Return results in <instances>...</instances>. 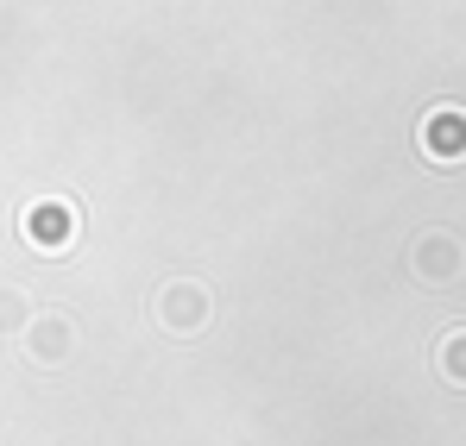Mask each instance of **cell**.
Wrapping results in <instances>:
<instances>
[{
  "label": "cell",
  "mask_w": 466,
  "mask_h": 446,
  "mask_svg": "<svg viewBox=\"0 0 466 446\" xmlns=\"http://www.w3.org/2000/svg\"><path fill=\"white\" fill-rule=\"evenodd\" d=\"M422 145H429V157H441V164L466 157V114L461 107H435L429 126H422Z\"/></svg>",
  "instance_id": "1"
},
{
  "label": "cell",
  "mask_w": 466,
  "mask_h": 446,
  "mask_svg": "<svg viewBox=\"0 0 466 446\" xmlns=\"http://www.w3.org/2000/svg\"><path fill=\"white\" fill-rule=\"evenodd\" d=\"M157 314H164L170 327H183V333H189V327H202V321H208V296H202L196 283H170L164 302H157Z\"/></svg>",
  "instance_id": "2"
},
{
  "label": "cell",
  "mask_w": 466,
  "mask_h": 446,
  "mask_svg": "<svg viewBox=\"0 0 466 446\" xmlns=\"http://www.w3.org/2000/svg\"><path fill=\"white\" fill-rule=\"evenodd\" d=\"M416 271H422V277H454V271H461V245H454L448 233H429V239L416 245Z\"/></svg>",
  "instance_id": "3"
},
{
  "label": "cell",
  "mask_w": 466,
  "mask_h": 446,
  "mask_svg": "<svg viewBox=\"0 0 466 446\" xmlns=\"http://www.w3.org/2000/svg\"><path fill=\"white\" fill-rule=\"evenodd\" d=\"M32 359L38 365H64L70 359V321H38L32 327Z\"/></svg>",
  "instance_id": "4"
},
{
  "label": "cell",
  "mask_w": 466,
  "mask_h": 446,
  "mask_svg": "<svg viewBox=\"0 0 466 446\" xmlns=\"http://www.w3.org/2000/svg\"><path fill=\"white\" fill-rule=\"evenodd\" d=\"M32 233H38V245H70V233H76V214H70L64 202H57V208L45 202V208L32 214Z\"/></svg>",
  "instance_id": "5"
},
{
  "label": "cell",
  "mask_w": 466,
  "mask_h": 446,
  "mask_svg": "<svg viewBox=\"0 0 466 446\" xmlns=\"http://www.w3.org/2000/svg\"><path fill=\"white\" fill-rule=\"evenodd\" d=\"M441 372L454 377V383H466V333H448L441 340Z\"/></svg>",
  "instance_id": "6"
},
{
  "label": "cell",
  "mask_w": 466,
  "mask_h": 446,
  "mask_svg": "<svg viewBox=\"0 0 466 446\" xmlns=\"http://www.w3.org/2000/svg\"><path fill=\"white\" fill-rule=\"evenodd\" d=\"M6 327H25V296L19 290H0V333Z\"/></svg>",
  "instance_id": "7"
}]
</instances>
